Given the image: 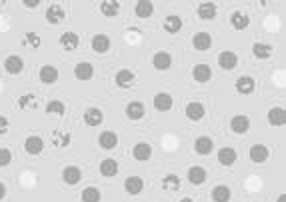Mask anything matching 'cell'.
Wrapping results in <instances>:
<instances>
[{
	"mask_svg": "<svg viewBox=\"0 0 286 202\" xmlns=\"http://www.w3.org/2000/svg\"><path fill=\"white\" fill-rule=\"evenodd\" d=\"M230 24H232L234 30H246V28L250 26V16H248L246 12L236 10V12L230 14Z\"/></svg>",
	"mask_w": 286,
	"mask_h": 202,
	"instance_id": "4dcf8cb0",
	"label": "cell"
},
{
	"mask_svg": "<svg viewBox=\"0 0 286 202\" xmlns=\"http://www.w3.org/2000/svg\"><path fill=\"white\" fill-rule=\"evenodd\" d=\"M186 176H188V182L194 184V186H200V184H204L206 178H208V172H206V168H202V166H190L188 168V172H186Z\"/></svg>",
	"mask_w": 286,
	"mask_h": 202,
	"instance_id": "4fadbf2b",
	"label": "cell"
},
{
	"mask_svg": "<svg viewBox=\"0 0 286 202\" xmlns=\"http://www.w3.org/2000/svg\"><path fill=\"white\" fill-rule=\"evenodd\" d=\"M10 162H12V152H10V148L0 146V168H6Z\"/></svg>",
	"mask_w": 286,
	"mask_h": 202,
	"instance_id": "b9f144b4",
	"label": "cell"
},
{
	"mask_svg": "<svg viewBox=\"0 0 286 202\" xmlns=\"http://www.w3.org/2000/svg\"><path fill=\"white\" fill-rule=\"evenodd\" d=\"M132 156H134V160H138V162L150 160V156H152V146H150L148 142H138V144H134Z\"/></svg>",
	"mask_w": 286,
	"mask_h": 202,
	"instance_id": "d4e9b609",
	"label": "cell"
},
{
	"mask_svg": "<svg viewBox=\"0 0 286 202\" xmlns=\"http://www.w3.org/2000/svg\"><path fill=\"white\" fill-rule=\"evenodd\" d=\"M276 202H286V194H278V198H276Z\"/></svg>",
	"mask_w": 286,
	"mask_h": 202,
	"instance_id": "bcb514c9",
	"label": "cell"
},
{
	"mask_svg": "<svg viewBox=\"0 0 286 202\" xmlns=\"http://www.w3.org/2000/svg\"><path fill=\"white\" fill-rule=\"evenodd\" d=\"M22 4L26 8H36V6H40V0H24Z\"/></svg>",
	"mask_w": 286,
	"mask_h": 202,
	"instance_id": "ee69618b",
	"label": "cell"
},
{
	"mask_svg": "<svg viewBox=\"0 0 286 202\" xmlns=\"http://www.w3.org/2000/svg\"><path fill=\"white\" fill-rule=\"evenodd\" d=\"M210 76H212V70H210L208 64H194V68H192V78L196 82L204 84V82L210 80Z\"/></svg>",
	"mask_w": 286,
	"mask_h": 202,
	"instance_id": "83f0119b",
	"label": "cell"
},
{
	"mask_svg": "<svg viewBox=\"0 0 286 202\" xmlns=\"http://www.w3.org/2000/svg\"><path fill=\"white\" fill-rule=\"evenodd\" d=\"M4 196H6V186L4 182H0V200H4Z\"/></svg>",
	"mask_w": 286,
	"mask_h": 202,
	"instance_id": "f6af8a7d",
	"label": "cell"
},
{
	"mask_svg": "<svg viewBox=\"0 0 286 202\" xmlns=\"http://www.w3.org/2000/svg\"><path fill=\"white\" fill-rule=\"evenodd\" d=\"M236 150L232 148V146H224V148H220L218 152H216V160L222 164V166H232L234 162H236Z\"/></svg>",
	"mask_w": 286,
	"mask_h": 202,
	"instance_id": "2e32d148",
	"label": "cell"
},
{
	"mask_svg": "<svg viewBox=\"0 0 286 202\" xmlns=\"http://www.w3.org/2000/svg\"><path fill=\"white\" fill-rule=\"evenodd\" d=\"M160 186H162L164 192H178L180 190V178L176 174H168V176L162 178Z\"/></svg>",
	"mask_w": 286,
	"mask_h": 202,
	"instance_id": "8d00e7d4",
	"label": "cell"
},
{
	"mask_svg": "<svg viewBox=\"0 0 286 202\" xmlns=\"http://www.w3.org/2000/svg\"><path fill=\"white\" fill-rule=\"evenodd\" d=\"M184 114H186V118L192 120V122H200L202 118H204V114H206V108H204V104L202 102H188L186 104V108H184Z\"/></svg>",
	"mask_w": 286,
	"mask_h": 202,
	"instance_id": "277c9868",
	"label": "cell"
},
{
	"mask_svg": "<svg viewBox=\"0 0 286 202\" xmlns=\"http://www.w3.org/2000/svg\"><path fill=\"white\" fill-rule=\"evenodd\" d=\"M64 16H66V12H64V8L60 4H50L46 8V12H44V18H46L48 24H60L64 20Z\"/></svg>",
	"mask_w": 286,
	"mask_h": 202,
	"instance_id": "30bf717a",
	"label": "cell"
},
{
	"mask_svg": "<svg viewBox=\"0 0 286 202\" xmlns=\"http://www.w3.org/2000/svg\"><path fill=\"white\" fill-rule=\"evenodd\" d=\"M50 138H52V144H54L56 148H66L72 142V134L68 130H54Z\"/></svg>",
	"mask_w": 286,
	"mask_h": 202,
	"instance_id": "d6a6232c",
	"label": "cell"
},
{
	"mask_svg": "<svg viewBox=\"0 0 286 202\" xmlns=\"http://www.w3.org/2000/svg\"><path fill=\"white\" fill-rule=\"evenodd\" d=\"M42 150H44V140L40 136L30 134L24 140V152L28 156H38V154H42Z\"/></svg>",
	"mask_w": 286,
	"mask_h": 202,
	"instance_id": "6da1fadb",
	"label": "cell"
},
{
	"mask_svg": "<svg viewBox=\"0 0 286 202\" xmlns=\"http://www.w3.org/2000/svg\"><path fill=\"white\" fill-rule=\"evenodd\" d=\"M118 170H120V166H118V160H116V158H104V160L100 162V174L106 176V178L116 176Z\"/></svg>",
	"mask_w": 286,
	"mask_h": 202,
	"instance_id": "5bb4252c",
	"label": "cell"
},
{
	"mask_svg": "<svg viewBox=\"0 0 286 202\" xmlns=\"http://www.w3.org/2000/svg\"><path fill=\"white\" fill-rule=\"evenodd\" d=\"M62 180L68 186H76L82 180V170L78 166H66V168H62Z\"/></svg>",
	"mask_w": 286,
	"mask_h": 202,
	"instance_id": "ffe728a7",
	"label": "cell"
},
{
	"mask_svg": "<svg viewBox=\"0 0 286 202\" xmlns=\"http://www.w3.org/2000/svg\"><path fill=\"white\" fill-rule=\"evenodd\" d=\"M58 42H60V46H62L64 50L72 52V50H76V48H78V44H80V38H78V34H76V32H62V34H60V38H58Z\"/></svg>",
	"mask_w": 286,
	"mask_h": 202,
	"instance_id": "484cf974",
	"label": "cell"
},
{
	"mask_svg": "<svg viewBox=\"0 0 286 202\" xmlns=\"http://www.w3.org/2000/svg\"><path fill=\"white\" fill-rule=\"evenodd\" d=\"M266 118H268V124L270 126H274V128H278V126H284L286 124V110L282 106H272L268 114H266Z\"/></svg>",
	"mask_w": 286,
	"mask_h": 202,
	"instance_id": "9c48e42d",
	"label": "cell"
},
{
	"mask_svg": "<svg viewBox=\"0 0 286 202\" xmlns=\"http://www.w3.org/2000/svg\"><path fill=\"white\" fill-rule=\"evenodd\" d=\"M124 114H126V118H128V120H140V118H144V114H146V108H144L142 102L132 100V102H128V104H126Z\"/></svg>",
	"mask_w": 286,
	"mask_h": 202,
	"instance_id": "7c38bea8",
	"label": "cell"
},
{
	"mask_svg": "<svg viewBox=\"0 0 286 202\" xmlns=\"http://www.w3.org/2000/svg\"><path fill=\"white\" fill-rule=\"evenodd\" d=\"M218 66L222 68V70H234V68L239 66V56H236V52H232V50L220 52V54H218Z\"/></svg>",
	"mask_w": 286,
	"mask_h": 202,
	"instance_id": "8992f818",
	"label": "cell"
},
{
	"mask_svg": "<svg viewBox=\"0 0 286 202\" xmlns=\"http://www.w3.org/2000/svg\"><path fill=\"white\" fill-rule=\"evenodd\" d=\"M180 202H194V200H192V198H182Z\"/></svg>",
	"mask_w": 286,
	"mask_h": 202,
	"instance_id": "7dc6e473",
	"label": "cell"
},
{
	"mask_svg": "<svg viewBox=\"0 0 286 202\" xmlns=\"http://www.w3.org/2000/svg\"><path fill=\"white\" fill-rule=\"evenodd\" d=\"M0 6H4V2H2V0H0Z\"/></svg>",
	"mask_w": 286,
	"mask_h": 202,
	"instance_id": "c3c4849f",
	"label": "cell"
},
{
	"mask_svg": "<svg viewBox=\"0 0 286 202\" xmlns=\"http://www.w3.org/2000/svg\"><path fill=\"white\" fill-rule=\"evenodd\" d=\"M98 144L104 150H114L118 146V134L112 132V130H104V132H100V136H98Z\"/></svg>",
	"mask_w": 286,
	"mask_h": 202,
	"instance_id": "8fae6325",
	"label": "cell"
},
{
	"mask_svg": "<svg viewBox=\"0 0 286 202\" xmlns=\"http://www.w3.org/2000/svg\"><path fill=\"white\" fill-rule=\"evenodd\" d=\"M192 46L198 50V52H206L210 46H212V36L208 32H196L192 36Z\"/></svg>",
	"mask_w": 286,
	"mask_h": 202,
	"instance_id": "9a60e30c",
	"label": "cell"
},
{
	"mask_svg": "<svg viewBox=\"0 0 286 202\" xmlns=\"http://www.w3.org/2000/svg\"><path fill=\"white\" fill-rule=\"evenodd\" d=\"M210 196H212V202H230V198H232V190H230V186H226V184H218V186L212 188Z\"/></svg>",
	"mask_w": 286,
	"mask_h": 202,
	"instance_id": "f1b7e54d",
	"label": "cell"
},
{
	"mask_svg": "<svg viewBox=\"0 0 286 202\" xmlns=\"http://www.w3.org/2000/svg\"><path fill=\"white\" fill-rule=\"evenodd\" d=\"M142 188H144V180L140 176H128V178L124 180V192L130 194V196L140 194Z\"/></svg>",
	"mask_w": 286,
	"mask_h": 202,
	"instance_id": "44dd1931",
	"label": "cell"
},
{
	"mask_svg": "<svg viewBox=\"0 0 286 202\" xmlns=\"http://www.w3.org/2000/svg\"><path fill=\"white\" fill-rule=\"evenodd\" d=\"M40 80H42V84H54L56 80H58V68L52 66V64H44V66L40 68Z\"/></svg>",
	"mask_w": 286,
	"mask_h": 202,
	"instance_id": "1f68e13d",
	"label": "cell"
},
{
	"mask_svg": "<svg viewBox=\"0 0 286 202\" xmlns=\"http://www.w3.org/2000/svg\"><path fill=\"white\" fill-rule=\"evenodd\" d=\"M254 88H256V82H254L252 76H240V78H236V82H234V90L239 92L240 96L252 94Z\"/></svg>",
	"mask_w": 286,
	"mask_h": 202,
	"instance_id": "ba28073f",
	"label": "cell"
},
{
	"mask_svg": "<svg viewBox=\"0 0 286 202\" xmlns=\"http://www.w3.org/2000/svg\"><path fill=\"white\" fill-rule=\"evenodd\" d=\"M194 150H196V154H200V156H208V154L214 150V140H212L210 136H198V138L194 140Z\"/></svg>",
	"mask_w": 286,
	"mask_h": 202,
	"instance_id": "5b68a950",
	"label": "cell"
},
{
	"mask_svg": "<svg viewBox=\"0 0 286 202\" xmlns=\"http://www.w3.org/2000/svg\"><path fill=\"white\" fill-rule=\"evenodd\" d=\"M230 130L234 134H246L250 130V118L246 114H236L230 118Z\"/></svg>",
	"mask_w": 286,
	"mask_h": 202,
	"instance_id": "7a4b0ae2",
	"label": "cell"
},
{
	"mask_svg": "<svg viewBox=\"0 0 286 202\" xmlns=\"http://www.w3.org/2000/svg\"><path fill=\"white\" fill-rule=\"evenodd\" d=\"M152 104H154V108L158 110V113H168L170 108H172V96L168 94V92H158L156 96H154V100H152Z\"/></svg>",
	"mask_w": 286,
	"mask_h": 202,
	"instance_id": "cb8c5ba5",
	"label": "cell"
},
{
	"mask_svg": "<svg viewBox=\"0 0 286 202\" xmlns=\"http://www.w3.org/2000/svg\"><path fill=\"white\" fill-rule=\"evenodd\" d=\"M196 12H198V18L200 20H214L216 12H218V6H216L214 2H200Z\"/></svg>",
	"mask_w": 286,
	"mask_h": 202,
	"instance_id": "d6986e66",
	"label": "cell"
},
{
	"mask_svg": "<svg viewBox=\"0 0 286 202\" xmlns=\"http://www.w3.org/2000/svg\"><path fill=\"white\" fill-rule=\"evenodd\" d=\"M268 148L264 146V144H252L250 146V150H248V156L250 160L254 162V164H264L266 160H268Z\"/></svg>",
	"mask_w": 286,
	"mask_h": 202,
	"instance_id": "ac0fdd59",
	"label": "cell"
},
{
	"mask_svg": "<svg viewBox=\"0 0 286 202\" xmlns=\"http://www.w3.org/2000/svg\"><path fill=\"white\" fill-rule=\"evenodd\" d=\"M100 198H102V192H100L96 186L84 188L82 194H80V200L82 202H100Z\"/></svg>",
	"mask_w": 286,
	"mask_h": 202,
	"instance_id": "74e56055",
	"label": "cell"
},
{
	"mask_svg": "<svg viewBox=\"0 0 286 202\" xmlns=\"http://www.w3.org/2000/svg\"><path fill=\"white\" fill-rule=\"evenodd\" d=\"M102 122H104V113L100 108L92 106V108H88L84 113V124L86 126H100Z\"/></svg>",
	"mask_w": 286,
	"mask_h": 202,
	"instance_id": "4316f807",
	"label": "cell"
},
{
	"mask_svg": "<svg viewBox=\"0 0 286 202\" xmlns=\"http://www.w3.org/2000/svg\"><path fill=\"white\" fill-rule=\"evenodd\" d=\"M272 52H274V48H272V44H268V42H254L252 44V54L258 60H268L272 56Z\"/></svg>",
	"mask_w": 286,
	"mask_h": 202,
	"instance_id": "f546056e",
	"label": "cell"
},
{
	"mask_svg": "<svg viewBox=\"0 0 286 202\" xmlns=\"http://www.w3.org/2000/svg\"><path fill=\"white\" fill-rule=\"evenodd\" d=\"M90 48L96 54H106L110 50V38L106 34H94L92 40H90Z\"/></svg>",
	"mask_w": 286,
	"mask_h": 202,
	"instance_id": "e0dca14e",
	"label": "cell"
},
{
	"mask_svg": "<svg viewBox=\"0 0 286 202\" xmlns=\"http://www.w3.org/2000/svg\"><path fill=\"white\" fill-rule=\"evenodd\" d=\"M40 42H42V38H40L36 32H26L22 36V44L26 46V48H38Z\"/></svg>",
	"mask_w": 286,
	"mask_h": 202,
	"instance_id": "60d3db41",
	"label": "cell"
},
{
	"mask_svg": "<svg viewBox=\"0 0 286 202\" xmlns=\"http://www.w3.org/2000/svg\"><path fill=\"white\" fill-rule=\"evenodd\" d=\"M152 66L156 68L158 72H164L168 68L172 66V56H170V52H156L154 56H152Z\"/></svg>",
	"mask_w": 286,
	"mask_h": 202,
	"instance_id": "7402d4cb",
	"label": "cell"
},
{
	"mask_svg": "<svg viewBox=\"0 0 286 202\" xmlns=\"http://www.w3.org/2000/svg\"><path fill=\"white\" fill-rule=\"evenodd\" d=\"M114 82H116V86L120 88H132L134 84H136V76H134V72L132 70H118L116 72V76H114Z\"/></svg>",
	"mask_w": 286,
	"mask_h": 202,
	"instance_id": "52a82bcc",
	"label": "cell"
},
{
	"mask_svg": "<svg viewBox=\"0 0 286 202\" xmlns=\"http://www.w3.org/2000/svg\"><path fill=\"white\" fill-rule=\"evenodd\" d=\"M44 113L62 116V114L66 113V104L62 100H50V102H46V106H44Z\"/></svg>",
	"mask_w": 286,
	"mask_h": 202,
	"instance_id": "f35d334b",
	"label": "cell"
},
{
	"mask_svg": "<svg viewBox=\"0 0 286 202\" xmlns=\"http://www.w3.org/2000/svg\"><path fill=\"white\" fill-rule=\"evenodd\" d=\"M18 106H20V110H32V108L38 106V100H36L34 94H24L18 100Z\"/></svg>",
	"mask_w": 286,
	"mask_h": 202,
	"instance_id": "ab89813d",
	"label": "cell"
},
{
	"mask_svg": "<svg viewBox=\"0 0 286 202\" xmlns=\"http://www.w3.org/2000/svg\"><path fill=\"white\" fill-rule=\"evenodd\" d=\"M164 30H166L168 34H176V32H180L182 30V18L180 16H176V14H170L164 18Z\"/></svg>",
	"mask_w": 286,
	"mask_h": 202,
	"instance_id": "e575fe53",
	"label": "cell"
},
{
	"mask_svg": "<svg viewBox=\"0 0 286 202\" xmlns=\"http://www.w3.org/2000/svg\"><path fill=\"white\" fill-rule=\"evenodd\" d=\"M4 70L8 72V74H20L24 70V58L22 56H18V54H10V56H6L4 58Z\"/></svg>",
	"mask_w": 286,
	"mask_h": 202,
	"instance_id": "3957f363",
	"label": "cell"
},
{
	"mask_svg": "<svg viewBox=\"0 0 286 202\" xmlns=\"http://www.w3.org/2000/svg\"><path fill=\"white\" fill-rule=\"evenodd\" d=\"M100 12H102L104 16H108V18L116 16L120 12V2L118 0H104V2L100 4Z\"/></svg>",
	"mask_w": 286,
	"mask_h": 202,
	"instance_id": "d590c367",
	"label": "cell"
},
{
	"mask_svg": "<svg viewBox=\"0 0 286 202\" xmlns=\"http://www.w3.org/2000/svg\"><path fill=\"white\" fill-rule=\"evenodd\" d=\"M134 12L138 18H150L152 12H154V4L150 0H138L136 6H134Z\"/></svg>",
	"mask_w": 286,
	"mask_h": 202,
	"instance_id": "836d02e7",
	"label": "cell"
},
{
	"mask_svg": "<svg viewBox=\"0 0 286 202\" xmlns=\"http://www.w3.org/2000/svg\"><path fill=\"white\" fill-rule=\"evenodd\" d=\"M8 126H10V120L6 116H0V136L8 132Z\"/></svg>",
	"mask_w": 286,
	"mask_h": 202,
	"instance_id": "7bdbcfd3",
	"label": "cell"
},
{
	"mask_svg": "<svg viewBox=\"0 0 286 202\" xmlns=\"http://www.w3.org/2000/svg\"><path fill=\"white\" fill-rule=\"evenodd\" d=\"M94 76V66L90 62H78L74 64V78L76 80H90Z\"/></svg>",
	"mask_w": 286,
	"mask_h": 202,
	"instance_id": "603a6c76",
	"label": "cell"
}]
</instances>
